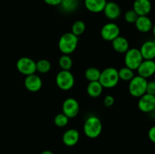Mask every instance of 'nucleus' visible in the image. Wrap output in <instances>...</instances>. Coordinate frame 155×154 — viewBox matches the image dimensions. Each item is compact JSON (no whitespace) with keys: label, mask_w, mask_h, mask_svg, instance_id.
<instances>
[{"label":"nucleus","mask_w":155,"mask_h":154,"mask_svg":"<svg viewBox=\"0 0 155 154\" xmlns=\"http://www.w3.org/2000/svg\"><path fill=\"white\" fill-rule=\"evenodd\" d=\"M85 135L91 139L98 137L102 131V123L99 118L95 116H90L86 119L83 125Z\"/></svg>","instance_id":"obj_1"},{"label":"nucleus","mask_w":155,"mask_h":154,"mask_svg":"<svg viewBox=\"0 0 155 154\" xmlns=\"http://www.w3.org/2000/svg\"><path fill=\"white\" fill-rule=\"evenodd\" d=\"M78 45V37L71 32L65 33L60 37L58 41V48L63 54H72Z\"/></svg>","instance_id":"obj_2"},{"label":"nucleus","mask_w":155,"mask_h":154,"mask_svg":"<svg viewBox=\"0 0 155 154\" xmlns=\"http://www.w3.org/2000/svg\"><path fill=\"white\" fill-rule=\"evenodd\" d=\"M119 80L117 69L114 67H107L101 71L98 82L104 88H112L118 84Z\"/></svg>","instance_id":"obj_3"},{"label":"nucleus","mask_w":155,"mask_h":154,"mask_svg":"<svg viewBox=\"0 0 155 154\" xmlns=\"http://www.w3.org/2000/svg\"><path fill=\"white\" fill-rule=\"evenodd\" d=\"M148 80L140 75H135L129 82V92L134 98H140L146 93Z\"/></svg>","instance_id":"obj_4"},{"label":"nucleus","mask_w":155,"mask_h":154,"mask_svg":"<svg viewBox=\"0 0 155 154\" xmlns=\"http://www.w3.org/2000/svg\"><path fill=\"white\" fill-rule=\"evenodd\" d=\"M58 87L63 91H69L74 87L75 79L70 70H61L58 72L55 78Z\"/></svg>","instance_id":"obj_5"},{"label":"nucleus","mask_w":155,"mask_h":154,"mask_svg":"<svg viewBox=\"0 0 155 154\" xmlns=\"http://www.w3.org/2000/svg\"><path fill=\"white\" fill-rule=\"evenodd\" d=\"M143 57L141 54L139 49L136 48H130L125 53L124 57V63L126 66L129 67L133 70H136L139 65L143 61Z\"/></svg>","instance_id":"obj_6"},{"label":"nucleus","mask_w":155,"mask_h":154,"mask_svg":"<svg viewBox=\"0 0 155 154\" xmlns=\"http://www.w3.org/2000/svg\"><path fill=\"white\" fill-rule=\"evenodd\" d=\"M16 67L18 72L24 75H29L36 73V62L28 57H22L18 60Z\"/></svg>","instance_id":"obj_7"},{"label":"nucleus","mask_w":155,"mask_h":154,"mask_svg":"<svg viewBox=\"0 0 155 154\" xmlns=\"http://www.w3.org/2000/svg\"><path fill=\"white\" fill-rule=\"evenodd\" d=\"M80 111V104L78 101L73 98H68L62 104V113L66 115L69 119L77 116Z\"/></svg>","instance_id":"obj_8"},{"label":"nucleus","mask_w":155,"mask_h":154,"mask_svg":"<svg viewBox=\"0 0 155 154\" xmlns=\"http://www.w3.org/2000/svg\"><path fill=\"white\" fill-rule=\"evenodd\" d=\"M120 27L114 23H107L104 24L101 30V36L104 40L112 42L120 36Z\"/></svg>","instance_id":"obj_9"},{"label":"nucleus","mask_w":155,"mask_h":154,"mask_svg":"<svg viewBox=\"0 0 155 154\" xmlns=\"http://www.w3.org/2000/svg\"><path fill=\"white\" fill-rule=\"evenodd\" d=\"M138 107L139 110L145 113H148L155 107V96L145 93L139 98Z\"/></svg>","instance_id":"obj_10"},{"label":"nucleus","mask_w":155,"mask_h":154,"mask_svg":"<svg viewBox=\"0 0 155 154\" xmlns=\"http://www.w3.org/2000/svg\"><path fill=\"white\" fill-rule=\"evenodd\" d=\"M136 70L138 75L147 79L155 74V61L154 60H143Z\"/></svg>","instance_id":"obj_11"},{"label":"nucleus","mask_w":155,"mask_h":154,"mask_svg":"<svg viewBox=\"0 0 155 154\" xmlns=\"http://www.w3.org/2000/svg\"><path fill=\"white\" fill-rule=\"evenodd\" d=\"M24 86L30 92L39 91L42 86V81L36 73L27 75L24 79Z\"/></svg>","instance_id":"obj_12"},{"label":"nucleus","mask_w":155,"mask_h":154,"mask_svg":"<svg viewBox=\"0 0 155 154\" xmlns=\"http://www.w3.org/2000/svg\"><path fill=\"white\" fill-rule=\"evenodd\" d=\"M104 14L107 19L115 21L120 16L121 9L119 5L114 2H107L103 10Z\"/></svg>","instance_id":"obj_13"},{"label":"nucleus","mask_w":155,"mask_h":154,"mask_svg":"<svg viewBox=\"0 0 155 154\" xmlns=\"http://www.w3.org/2000/svg\"><path fill=\"white\" fill-rule=\"evenodd\" d=\"M152 8L151 2L148 0H135L133 9L138 16H148Z\"/></svg>","instance_id":"obj_14"},{"label":"nucleus","mask_w":155,"mask_h":154,"mask_svg":"<svg viewBox=\"0 0 155 154\" xmlns=\"http://www.w3.org/2000/svg\"><path fill=\"white\" fill-rule=\"evenodd\" d=\"M139 51L144 60H154L155 58V39L144 42Z\"/></svg>","instance_id":"obj_15"},{"label":"nucleus","mask_w":155,"mask_h":154,"mask_svg":"<svg viewBox=\"0 0 155 154\" xmlns=\"http://www.w3.org/2000/svg\"><path fill=\"white\" fill-rule=\"evenodd\" d=\"M80 139V133L75 128H70L67 130L62 136V141L64 144L68 146H75Z\"/></svg>","instance_id":"obj_16"},{"label":"nucleus","mask_w":155,"mask_h":154,"mask_svg":"<svg viewBox=\"0 0 155 154\" xmlns=\"http://www.w3.org/2000/svg\"><path fill=\"white\" fill-rule=\"evenodd\" d=\"M135 26L138 31L146 33L152 30V21L148 16H139L135 22Z\"/></svg>","instance_id":"obj_17"},{"label":"nucleus","mask_w":155,"mask_h":154,"mask_svg":"<svg viewBox=\"0 0 155 154\" xmlns=\"http://www.w3.org/2000/svg\"><path fill=\"white\" fill-rule=\"evenodd\" d=\"M107 0H84V5L92 13H100L104 8Z\"/></svg>","instance_id":"obj_18"},{"label":"nucleus","mask_w":155,"mask_h":154,"mask_svg":"<svg viewBox=\"0 0 155 154\" xmlns=\"http://www.w3.org/2000/svg\"><path fill=\"white\" fill-rule=\"evenodd\" d=\"M112 48L115 51L120 54H125L130 49V43L124 36H119L112 41Z\"/></svg>","instance_id":"obj_19"},{"label":"nucleus","mask_w":155,"mask_h":154,"mask_svg":"<svg viewBox=\"0 0 155 154\" xmlns=\"http://www.w3.org/2000/svg\"><path fill=\"white\" fill-rule=\"evenodd\" d=\"M104 88L98 81L89 82L86 88L88 95L91 98H98L101 95Z\"/></svg>","instance_id":"obj_20"},{"label":"nucleus","mask_w":155,"mask_h":154,"mask_svg":"<svg viewBox=\"0 0 155 154\" xmlns=\"http://www.w3.org/2000/svg\"><path fill=\"white\" fill-rule=\"evenodd\" d=\"M79 4V0H61L59 5L66 13H72L78 8Z\"/></svg>","instance_id":"obj_21"},{"label":"nucleus","mask_w":155,"mask_h":154,"mask_svg":"<svg viewBox=\"0 0 155 154\" xmlns=\"http://www.w3.org/2000/svg\"><path fill=\"white\" fill-rule=\"evenodd\" d=\"M101 71L96 67H89L85 72V77L89 82L98 81Z\"/></svg>","instance_id":"obj_22"},{"label":"nucleus","mask_w":155,"mask_h":154,"mask_svg":"<svg viewBox=\"0 0 155 154\" xmlns=\"http://www.w3.org/2000/svg\"><path fill=\"white\" fill-rule=\"evenodd\" d=\"M118 75H119L120 79L123 81L130 82L135 76L134 70L130 69L127 66H124L118 70Z\"/></svg>","instance_id":"obj_23"},{"label":"nucleus","mask_w":155,"mask_h":154,"mask_svg":"<svg viewBox=\"0 0 155 154\" xmlns=\"http://www.w3.org/2000/svg\"><path fill=\"white\" fill-rule=\"evenodd\" d=\"M36 72H39V73L45 74L50 71L51 68V63L46 59H41L36 62Z\"/></svg>","instance_id":"obj_24"},{"label":"nucleus","mask_w":155,"mask_h":154,"mask_svg":"<svg viewBox=\"0 0 155 154\" xmlns=\"http://www.w3.org/2000/svg\"><path fill=\"white\" fill-rule=\"evenodd\" d=\"M58 64L62 70H70L73 66L72 58L68 54H62L58 60Z\"/></svg>","instance_id":"obj_25"},{"label":"nucleus","mask_w":155,"mask_h":154,"mask_svg":"<svg viewBox=\"0 0 155 154\" xmlns=\"http://www.w3.org/2000/svg\"><path fill=\"white\" fill-rule=\"evenodd\" d=\"M86 30V24L82 21H77L73 24L71 27V33L77 37L81 36Z\"/></svg>","instance_id":"obj_26"},{"label":"nucleus","mask_w":155,"mask_h":154,"mask_svg":"<svg viewBox=\"0 0 155 154\" xmlns=\"http://www.w3.org/2000/svg\"><path fill=\"white\" fill-rule=\"evenodd\" d=\"M54 122L56 126L59 127V128H64L69 122V118L66 115L64 114L63 113H58L54 117Z\"/></svg>","instance_id":"obj_27"},{"label":"nucleus","mask_w":155,"mask_h":154,"mask_svg":"<svg viewBox=\"0 0 155 154\" xmlns=\"http://www.w3.org/2000/svg\"><path fill=\"white\" fill-rule=\"evenodd\" d=\"M138 14L133 9L128 10L124 14V19L128 24H135L138 18Z\"/></svg>","instance_id":"obj_28"},{"label":"nucleus","mask_w":155,"mask_h":154,"mask_svg":"<svg viewBox=\"0 0 155 154\" xmlns=\"http://www.w3.org/2000/svg\"><path fill=\"white\" fill-rule=\"evenodd\" d=\"M146 93L155 96V82L154 81L148 82L146 88Z\"/></svg>","instance_id":"obj_29"},{"label":"nucleus","mask_w":155,"mask_h":154,"mask_svg":"<svg viewBox=\"0 0 155 154\" xmlns=\"http://www.w3.org/2000/svg\"><path fill=\"white\" fill-rule=\"evenodd\" d=\"M114 104V98L112 95H107L104 98V105L105 107H110Z\"/></svg>","instance_id":"obj_30"},{"label":"nucleus","mask_w":155,"mask_h":154,"mask_svg":"<svg viewBox=\"0 0 155 154\" xmlns=\"http://www.w3.org/2000/svg\"><path fill=\"white\" fill-rule=\"evenodd\" d=\"M148 136L149 140L155 144V125H153V126L151 127V128H150V129L148 130Z\"/></svg>","instance_id":"obj_31"},{"label":"nucleus","mask_w":155,"mask_h":154,"mask_svg":"<svg viewBox=\"0 0 155 154\" xmlns=\"http://www.w3.org/2000/svg\"><path fill=\"white\" fill-rule=\"evenodd\" d=\"M45 4L50 6H58L61 4V0H43Z\"/></svg>","instance_id":"obj_32"},{"label":"nucleus","mask_w":155,"mask_h":154,"mask_svg":"<svg viewBox=\"0 0 155 154\" xmlns=\"http://www.w3.org/2000/svg\"><path fill=\"white\" fill-rule=\"evenodd\" d=\"M148 114V116H149V117L151 118V119H154V120H155V107L154 109H153L152 110H151V112H149Z\"/></svg>","instance_id":"obj_33"},{"label":"nucleus","mask_w":155,"mask_h":154,"mask_svg":"<svg viewBox=\"0 0 155 154\" xmlns=\"http://www.w3.org/2000/svg\"><path fill=\"white\" fill-rule=\"evenodd\" d=\"M41 154H54V153L50 150H45L43 151V152H41Z\"/></svg>","instance_id":"obj_34"},{"label":"nucleus","mask_w":155,"mask_h":154,"mask_svg":"<svg viewBox=\"0 0 155 154\" xmlns=\"http://www.w3.org/2000/svg\"><path fill=\"white\" fill-rule=\"evenodd\" d=\"M152 31H153V35H154V39H155V24L153 25V27H152Z\"/></svg>","instance_id":"obj_35"},{"label":"nucleus","mask_w":155,"mask_h":154,"mask_svg":"<svg viewBox=\"0 0 155 154\" xmlns=\"http://www.w3.org/2000/svg\"><path fill=\"white\" fill-rule=\"evenodd\" d=\"M148 1H150V2H152V1H154V0H148Z\"/></svg>","instance_id":"obj_36"},{"label":"nucleus","mask_w":155,"mask_h":154,"mask_svg":"<svg viewBox=\"0 0 155 154\" xmlns=\"http://www.w3.org/2000/svg\"><path fill=\"white\" fill-rule=\"evenodd\" d=\"M154 82H155V79H154Z\"/></svg>","instance_id":"obj_37"}]
</instances>
